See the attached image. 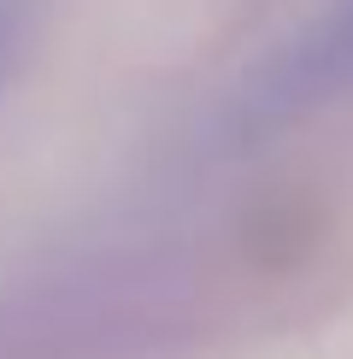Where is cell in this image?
I'll use <instances>...</instances> for the list:
<instances>
[{"instance_id": "6da1fadb", "label": "cell", "mask_w": 353, "mask_h": 359, "mask_svg": "<svg viewBox=\"0 0 353 359\" xmlns=\"http://www.w3.org/2000/svg\"><path fill=\"white\" fill-rule=\"evenodd\" d=\"M353 88V0H335L324 18H312L283 53L254 77L242 100H235L230 130L242 142L265 136V130H283L289 118L324 107L330 95Z\"/></svg>"}, {"instance_id": "7a4b0ae2", "label": "cell", "mask_w": 353, "mask_h": 359, "mask_svg": "<svg viewBox=\"0 0 353 359\" xmlns=\"http://www.w3.org/2000/svg\"><path fill=\"white\" fill-rule=\"evenodd\" d=\"M24 36H29V6L24 0H0V83H6L12 65H18Z\"/></svg>"}]
</instances>
